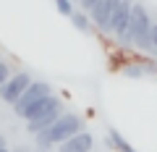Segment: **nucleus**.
Here are the masks:
<instances>
[{
  "label": "nucleus",
  "instance_id": "f257e3e1",
  "mask_svg": "<svg viewBox=\"0 0 157 152\" xmlns=\"http://www.w3.org/2000/svg\"><path fill=\"white\" fill-rule=\"evenodd\" d=\"M152 24L155 21H152L149 11H147L141 3H134V6H131L128 29H126V34L121 37V42H123V45H131L139 53L152 55V53H155V45H152Z\"/></svg>",
  "mask_w": 157,
  "mask_h": 152
},
{
  "label": "nucleus",
  "instance_id": "f03ea898",
  "mask_svg": "<svg viewBox=\"0 0 157 152\" xmlns=\"http://www.w3.org/2000/svg\"><path fill=\"white\" fill-rule=\"evenodd\" d=\"M63 110H66V107H63V100L58 95H50L47 100L37 102L34 107H29V110L21 115V121H26V134L37 136L39 131H47L58 118H60Z\"/></svg>",
  "mask_w": 157,
  "mask_h": 152
},
{
  "label": "nucleus",
  "instance_id": "7ed1b4c3",
  "mask_svg": "<svg viewBox=\"0 0 157 152\" xmlns=\"http://www.w3.org/2000/svg\"><path fill=\"white\" fill-rule=\"evenodd\" d=\"M78 131H84V118H81L78 113H73V110H63L60 118L47 129V136H50V142L58 147V144H63L66 139L76 136Z\"/></svg>",
  "mask_w": 157,
  "mask_h": 152
},
{
  "label": "nucleus",
  "instance_id": "20e7f679",
  "mask_svg": "<svg viewBox=\"0 0 157 152\" xmlns=\"http://www.w3.org/2000/svg\"><path fill=\"white\" fill-rule=\"evenodd\" d=\"M50 95H52V87L47 84V81H32V84L26 87V92L18 97V102L13 105V113H16V118H21V115L29 110V107H34L37 102L47 100Z\"/></svg>",
  "mask_w": 157,
  "mask_h": 152
},
{
  "label": "nucleus",
  "instance_id": "39448f33",
  "mask_svg": "<svg viewBox=\"0 0 157 152\" xmlns=\"http://www.w3.org/2000/svg\"><path fill=\"white\" fill-rule=\"evenodd\" d=\"M32 81H34V79H32V73H29V71H16V73H11V79L0 87V100L8 102V105H16L18 97L26 92V87L32 84Z\"/></svg>",
  "mask_w": 157,
  "mask_h": 152
},
{
  "label": "nucleus",
  "instance_id": "423d86ee",
  "mask_svg": "<svg viewBox=\"0 0 157 152\" xmlns=\"http://www.w3.org/2000/svg\"><path fill=\"white\" fill-rule=\"evenodd\" d=\"M118 3H121V0H100V3L89 11L92 26L100 29V32H110V16H113V11L118 8Z\"/></svg>",
  "mask_w": 157,
  "mask_h": 152
},
{
  "label": "nucleus",
  "instance_id": "0eeeda50",
  "mask_svg": "<svg viewBox=\"0 0 157 152\" xmlns=\"http://www.w3.org/2000/svg\"><path fill=\"white\" fill-rule=\"evenodd\" d=\"M131 0H121L118 3V8L113 11V16H110V32L107 34H115L118 40L126 34V29H128V21H131Z\"/></svg>",
  "mask_w": 157,
  "mask_h": 152
},
{
  "label": "nucleus",
  "instance_id": "6e6552de",
  "mask_svg": "<svg viewBox=\"0 0 157 152\" xmlns=\"http://www.w3.org/2000/svg\"><path fill=\"white\" fill-rule=\"evenodd\" d=\"M92 147H94V136H92V131H78L76 136H71V139H66L63 144L55 147V152H92Z\"/></svg>",
  "mask_w": 157,
  "mask_h": 152
},
{
  "label": "nucleus",
  "instance_id": "1a4fd4ad",
  "mask_svg": "<svg viewBox=\"0 0 157 152\" xmlns=\"http://www.w3.org/2000/svg\"><path fill=\"white\" fill-rule=\"evenodd\" d=\"M105 144L110 147L113 152H136L134 147L126 142V136L121 134V131H115V129H110V131L105 134Z\"/></svg>",
  "mask_w": 157,
  "mask_h": 152
},
{
  "label": "nucleus",
  "instance_id": "9d476101",
  "mask_svg": "<svg viewBox=\"0 0 157 152\" xmlns=\"http://www.w3.org/2000/svg\"><path fill=\"white\" fill-rule=\"evenodd\" d=\"M123 71V76H128V79H141L144 76V63H141V58H131V60H126V66L121 68Z\"/></svg>",
  "mask_w": 157,
  "mask_h": 152
},
{
  "label": "nucleus",
  "instance_id": "9b49d317",
  "mask_svg": "<svg viewBox=\"0 0 157 152\" xmlns=\"http://www.w3.org/2000/svg\"><path fill=\"white\" fill-rule=\"evenodd\" d=\"M71 24L78 29V32H84V34H89L92 29H94V26H92L89 13H84V11H73V13H71Z\"/></svg>",
  "mask_w": 157,
  "mask_h": 152
},
{
  "label": "nucleus",
  "instance_id": "f8f14e48",
  "mask_svg": "<svg viewBox=\"0 0 157 152\" xmlns=\"http://www.w3.org/2000/svg\"><path fill=\"white\" fill-rule=\"evenodd\" d=\"M55 8H58V13L66 16V18H71V13L76 11V8H73V0H55Z\"/></svg>",
  "mask_w": 157,
  "mask_h": 152
},
{
  "label": "nucleus",
  "instance_id": "ddd939ff",
  "mask_svg": "<svg viewBox=\"0 0 157 152\" xmlns=\"http://www.w3.org/2000/svg\"><path fill=\"white\" fill-rule=\"evenodd\" d=\"M11 73H13L11 71V63H8V60H0V87L11 79Z\"/></svg>",
  "mask_w": 157,
  "mask_h": 152
},
{
  "label": "nucleus",
  "instance_id": "4468645a",
  "mask_svg": "<svg viewBox=\"0 0 157 152\" xmlns=\"http://www.w3.org/2000/svg\"><path fill=\"white\" fill-rule=\"evenodd\" d=\"M97 3H100V0H78V6H81V11H84V13H89Z\"/></svg>",
  "mask_w": 157,
  "mask_h": 152
},
{
  "label": "nucleus",
  "instance_id": "2eb2a0df",
  "mask_svg": "<svg viewBox=\"0 0 157 152\" xmlns=\"http://www.w3.org/2000/svg\"><path fill=\"white\" fill-rule=\"evenodd\" d=\"M152 45H155V53H157V24H152Z\"/></svg>",
  "mask_w": 157,
  "mask_h": 152
},
{
  "label": "nucleus",
  "instance_id": "dca6fc26",
  "mask_svg": "<svg viewBox=\"0 0 157 152\" xmlns=\"http://www.w3.org/2000/svg\"><path fill=\"white\" fill-rule=\"evenodd\" d=\"M3 147H8V139H6V134H0V150Z\"/></svg>",
  "mask_w": 157,
  "mask_h": 152
},
{
  "label": "nucleus",
  "instance_id": "f3484780",
  "mask_svg": "<svg viewBox=\"0 0 157 152\" xmlns=\"http://www.w3.org/2000/svg\"><path fill=\"white\" fill-rule=\"evenodd\" d=\"M11 152H32V150H29V147H24V144H21V147H16V150H11Z\"/></svg>",
  "mask_w": 157,
  "mask_h": 152
},
{
  "label": "nucleus",
  "instance_id": "a211bd4d",
  "mask_svg": "<svg viewBox=\"0 0 157 152\" xmlns=\"http://www.w3.org/2000/svg\"><path fill=\"white\" fill-rule=\"evenodd\" d=\"M0 152H11V147H3V150H0Z\"/></svg>",
  "mask_w": 157,
  "mask_h": 152
},
{
  "label": "nucleus",
  "instance_id": "6ab92c4d",
  "mask_svg": "<svg viewBox=\"0 0 157 152\" xmlns=\"http://www.w3.org/2000/svg\"><path fill=\"white\" fill-rule=\"evenodd\" d=\"M73 3H78V0H73Z\"/></svg>",
  "mask_w": 157,
  "mask_h": 152
}]
</instances>
